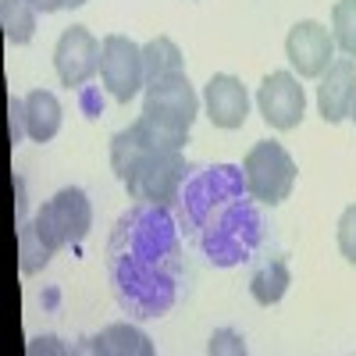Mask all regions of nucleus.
<instances>
[{
  "label": "nucleus",
  "mask_w": 356,
  "mask_h": 356,
  "mask_svg": "<svg viewBox=\"0 0 356 356\" xmlns=\"http://www.w3.org/2000/svg\"><path fill=\"white\" fill-rule=\"evenodd\" d=\"M186 271L182 225L171 207L132 203L107 239V282L118 307L136 321L175 310Z\"/></svg>",
  "instance_id": "obj_1"
},
{
  "label": "nucleus",
  "mask_w": 356,
  "mask_h": 356,
  "mask_svg": "<svg viewBox=\"0 0 356 356\" xmlns=\"http://www.w3.org/2000/svg\"><path fill=\"white\" fill-rule=\"evenodd\" d=\"M193 243L214 267H239L253 260L264 243V214L257 200L243 193L211 207L200 228L193 232Z\"/></svg>",
  "instance_id": "obj_2"
},
{
  "label": "nucleus",
  "mask_w": 356,
  "mask_h": 356,
  "mask_svg": "<svg viewBox=\"0 0 356 356\" xmlns=\"http://www.w3.org/2000/svg\"><path fill=\"white\" fill-rule=\"evenodd\" d=\"M246 193V178L239 164H207V168H193L189 178L182 182V193L175 200V218L182 225V232L193 239V232L200 228V221L207 218L211 207H218L228 196H243Z\"/></svg>",
  "instance_id": "obj_3"
},
{
  "label": "nucleus",
  "mask_w": 356,
  "mask_h": 356,
  "mask_svg": "<svg viewBox=\"0 0 356 356\" xmlns=\"http://www.w3.org/2000/svg\"><path fill=\"white\" fill-rule=\"evenodd\" d=\"M193 164L186 161L182 150H154L136 161V168L125 178V193L136 203H157V207H175L182 182L189 178Z\"/></svg>",
  "instance_id": "obj_4"
},
{
  "label": "nucleus",
  "mask_w": 356,
  "mask_h": 356,
  "mask_svg": "<svg viewBox=\"0 0 356 356\" xmlns=\"http://www.w3.org/2000/svg\"><path fill=\"white\" fill-rule=\"evenodd\" d=\"M243 178H246V193L257 203L278 207L289 200L292 186H296V161L275 139H260L253 143V150L243 161Z\"/></svg>",
  "instance_id": "obj_5"
},
{
  "label": "nucleus",
  "mask_w": 356,
  "mask_h": 356,
  "mask_svg": "<svg viewBox=\"0 0 356 356\" xmlns=\"http://www.w3.org/2000/svg\"><path fill=\"white\" fill-rule=\"evenodd\" d=\"M36 228L43 235V243L57 253V250H68V246H79L89 228H93V203L89 196L75 186L54 193L40 211H36Z\"/></svg>",
  "instance_id": "obj_6"
},
{
  "label": "nucleus",
  "mask_w": 356,
  "mask_h": 356,
  "mask_svg": "<svg viewBox=\"0 0 356 356\" xmlns=\"http://www.w3.org/2000/svg\"><path fill=\"white\" fill-rule=\"evenodd\" d=\"M186 143H189V132L161 125L154 118L139 114L129 129H122L111 139V168L118 175V182H125L139 157L154 154V150H186Z\"/></svg>",
  "instance_id": "obj_7"
},
{
  "label": "nucleus",
  "mask_w": 356,
  "mask_h": 356,
  "mask_svg": "<svg viewBox=\"0 0 356 356\" xmlns=\"http://www.w3.org/2000/svg\"><path fill=\"white\" fill-rule=\"evenodd\" d=\"M143 114L154 118V122H161V125L189 132L193 122H196V114H200V97H196L189 75L175 72V75H164L157 82H146V89H143Z\"/></svg>",
  "instance_id": "obj_8"
},
{
  "label": "nucleus",
  "mask_w": 356,
  "mask_h": 356,
  "mask_svg": "<svg viewBox=\"0 0 356 356\" xmlns=\"http://www.w3.org/2000/svg\"><path fill=\"white\" fill-rule=\"evenodd\" d=\"M100 79L107 86V93L118 104H129L139 89H146V72H143V47L132 43L129 36H104L100 50Z\"/></svg>",
  "instance_id": "obj_9"
},
{
  "label": "nucleus",
  "mask_w": 356,
  "mask_h": 356,
  "mask_svg": "<svg viewBox=\"0 0 356 356\" xmlns=\"http://www.w3.org/2000/svg\"><path fill=\"white\" fill-rule=\"evenodd\" d=\"M257 107L264 114V122L278 129V132H292L296 125L303 122V111H307V93L300 79L292 72H271L260 89H257Z\"/></svg>",
  "instance_id": "obj_10"
},
{
  "label": "nucleus",
  "mask_w": 356,
  "mask_h": 356,
  "mask_svg": "<svg viewBox=\"0 0 356 356\" xmlns=\"http://www.w3.org/2000/svg\"><path fill=\"white\" fill-rule=\"evenodd\" d=\"M100 50H104V43H97V36L89 33L86 25H68L61 33V40H57V47H54L57 79L68 89L86 86L100 72Z\"/></svg>",
  "instance_id": "obj_11"
},
{
  "label": "nucleus",
  "mask_w": 356,
  "mask_h": 356,
  "mask_svg": "<svg viewBox=\"0 0 356 356\" xmlns=\"http://www.w3.org/2000/svg\"><path fill=\"white\" fill-rule=\"evenodd\" d=\"M285 57L303 79H321L335 61V40L321 22H296L285 36Z\"/></svg>",
  "instance_id": "obj_12"
},
{
  "label": "nucleus",
  "mask_w": 356,
  "mask_h": 356,
  "mask_svg": "<svg viewBox=\"0 0 356 356\" xmlns=\"http://www.w3.org/2000/svg\"><path fill=\"white\" fill-rule=\"evenodd\" d=\"M356 104V61L353 57H339L328 65L317 86V111L328 125H339L353 114Z\"/></svg>",
  "instance_id": "obj_13"
},
{
  "label": "nucleus",
  "mask_w": 356,
  "mask_h": 356,
  "mask_svg": "<svg viewBox=\"0 0 356 356\" xmlns=\"http://www.w3.org/2000/svg\"><path fill=\"white\" fill-rule=\"evenodd\" d=\"M203 111L218 129H243L250 118V93L235 75H211L203 86Z\"/></svg>",
  "instance_id": "obj_14"
},
{
  "label": "nucleus",
  "mask_w": 356,
  "mask_h": 356,
  "mask_svg": "<svg viewBox=\"0 0 356 356\" xmlns=\"http://www.w3.org/2000/svg\"><path fill=\"white\" fill-rule=\"evenodd\" d=\"M86 353H100V356H150L154 342L146 332H139L136 324H107L100 335H93L86 342Z\"/></svg>",
  "instance_id": "obj_15"
},
{
  "label": "nucleus",
  "mask_w": 356,
  "mask_h": 356,
  "mask_svg": "<svg viewBox=\"0 0 356 356\" xmlns=\"http://www.w3.org/2000/svg\"><path fill=\"white\" fill-rule=\"evenodd\" d=\"M61 100H57L50 89H33L25 97V122H29V139L33 143H50L61 132Z\"/></svg>",
  "instance_id": "obj_16"
},
{
  "label": "nucleus",
  "mask_w": 356,
  "mask_h": 356,
  "mask_svg": "<svg viewBox=\"0 0 356 356\" xmlns=\"http://www.w3.org/2000/svg\"><path fill=\"white\" fill-rule=\"evenodd\" d=\"M289 285H292V275H289V264L285 260H264L257 271L250 275V296H253L260 307L282 303Z\"/></svg>",
  "instance_id": "obj_17"
},
{
  "label": "nucleus",
  "mask_w": 356,
  "mask_h": 356,
  "mask_svg": "<svg viewBox=\"0 0 356 356\" xmlns=\"http://www.w3.org/2000/svg\"><path fill=\"white\" fill-rule=\"evenodd\" d=\"M143 72H146V82H157L164 75L186 72V57H182L175 40L154 36L150 43H143Z\"/></svg>",
  "instance_id": "obj_18"
},
{
  "label": "nucleus",
  "mask_w": 356,
  "mask_h": 356,
  "mask_svg": "<svg viewBox=\"0 0 356 356\" xmlns=\"http://www.w3.org/2000/svg\"><path fill=\"white\" fill-rule=\"evenodd\" d=\"M36 8L33 0H0V25H4V40L15 47H25L36 33Z\"/></svg>",
  "instance_id": "obj_19"
},
{
  "label": "nucleus",
  "mask_w": 356,
  "mask_h": 356,
  "mask_svg": "<svg viewBox=\"0 0 356 356\" xmlns=\"http://www.w3.org/2000/svg\"><path fill=\"white\" fill-rule=\"evenodd\" d=\"M50 257H54V250L43 243L36 221H22V228H18V267H22V275L43 271L50 264Z\"/></svg>",
  "instance_id": "obj_20"
},
{
  "label": "nucleus",
  "mask_w": 356,
  "mask_h": 356,
  "mask_svg": "<svg viewBox=\"0 0 356 356\" xmlns=\"http://www.w3.org/2000/svg\"><path fill=\"white\" fill-rule=\"evenodd\" d=\"M332 40L346 57H356V0H335V8H332Z\"/></svg>",
  "instance_id": "obj_21"
},
{
  "label": "nucleus",
  "mask_w": 356,
  "mask_h": 356,
  "mask_svg": "<svg viewBox=\"0 0 356 356\" xmlns=\"http://www.w3.org/2000/svg\"><path fill=\"white\" fill-rule=\"evenodd\" d=\"M335 228H339V232H335V235H339V253H342L349 264H356V203L346 207Z\"/></svg>",
  "instance_id": "obj_22"
},
{
  "label": "nucleus",
  "mask_w": 356,
  "mask_h": 356,
  "mask_svg": "<svg viewBox=\"0 0 356 356\" xmlns=\"http://www.w3.org/2000/svg\"><path fill=\"white\" fill-rule=\"evenodd\" d=\"M8 114H11V146H18L25 136H29V122H25V97H15L8 100Z\"/></svg>",
  "instance_id": "obj_23"
},
{
  "label": "nucleus",
  "mask_w": 356,
  "mask_h": 356,
  "mask_svg": "<svg viewBox=\"0 0 356 356\" xmlns=\"http://www.w3.org/2000/svg\"><path fill=\"white\" fill-rule=\"evenodd\" d=\"M207 353H246V342H243V335L239 332H228V328H221V332H214L211 335V346H207Z\"/></svg>",
  "instance_id": "obj_24"
},
{
  "label": "nucleus",
  "mask_w": 356,
  "mask_h": 356,
  "mask_svg": "<svg viewBox=\"0 0 356 356\" xmlns=\"http://www.w3.org/2000/svg\"><path fill=\"white\" fill-rule=\"evenodd\" d=\"M15 218H18V225L25 221V182L15 175Z\"/></svg>",
  "instance_id": "obj_25"
},
{
  "label": "nucleus",
  "mask_w": 356,
  "mask_h": 356,
  "mask_svg": "<svg viewBox=\"0 0 356 356\" xmlns=\"http://www.w3.org/2000/svg\"><path fill=\"white\" fill-rule=\"evenodd\" d=\"M33 8H36L40 15H54V11L68 8V0H33Z\"/></svg>",
  "instance_id": "obj_26"
},
{
  "label": "nucleus",
  "mask_w": 356,
  "mask_h": 356,
  "mask_svg": "<svg viewBox=\"0 0 356 356\" xmlns=\"http://www.w3.org/2000/svg\"><path fill=\"white\" fill-rule=\"evenodd\" d=\"M86 4V0H68V8H82Z\"/></svg>",
  "instance_id": "obj_27"
},
{
  "label": "nucleus",
  "mask_w": 356,
  "mask_h": 356,
  "mask_svg": "<svg viewBox=\"0 0 356 356\" xmlns=\"http://www.w3.org/2000/svg\"><path fill=\"white\" fill-rule=\"evenodd\" d=\"M349 118H353V122H356V104H353V114H349Z\"/></svg>",
  "instance_id": "obj_28"
}]
</instances>
